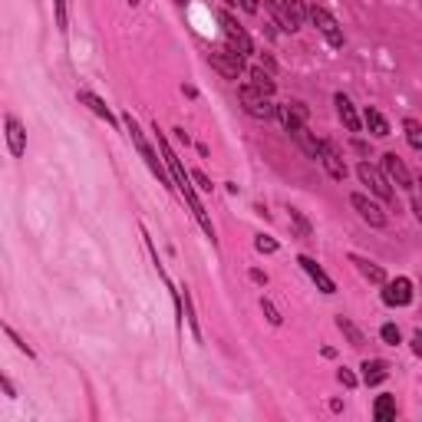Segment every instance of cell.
Returning a JSON list of instances; mask_svg holds the SVG:
<instances>
[{
	"instance_id": "obj_1",
	"label": "cell",
	"mask_w": 422,
	"mask_h": 422,
	"mask_svg": "<svg viewBox=\"0 0 422 422\" xmlns=\"http://www.w3.org/2000/svg\"><path fill=\"white\" fill-rule=\"evenodd\" d=\"M155 142H159V152H162V162H165V169H169V175H172V185L179 189V195L189 201V208H191V215H195V221L201 225V231L215 241V225H211V218L205 215V205L198 201V195H195V185H191V175L185 169H181V162H179V155L172 152V145H169V139H165L159 129H155Z\"/></svg>"
},
{
	"instance_id": "obj_2",
	"label": "cell",
	"mask_w": 422,
	"mask_h": 422,
	"mask_svg": "<svg viewBox=\"0 0 422 422\" xmlns=\"http://www.w3.org/2000/svg\"><path fill=\"white\" fill-rule=\"evenodd\" d=\"M126 129H129V135H132V145H135V149H139V155H142V159H145V165H149V172H152L155 179L162 181L165 189H175V185H172V175H169V169H165V162H162V159H159V155H155V149H152V145L145 142L142 129H139V122H135L132 116H126Z\"/></svg>"
},
{
	"instance_id": "obj_3",
	"label": "cell",
	"mask_w": 422,
	"mask_h": 422,
	"mask_svg": "<svg viewBox=\"0 0 422 422\" xmlns=\"http://www.w3.org/2000/svg\"><path fill=\"white\" fill-rule=\"evenodd\" d=\"M307 20H310V23H314L320 33H324V40H327L330 46H337V50H340V46L347 43V36H343V27L337 23V17H333L327 7H307Z\"/></svg>"
},
{
	"instance_id": "obj_4",
	"label": "cell",
	"mask_w": 422,
	"mask_h": 422,
	"mask_svg": "<svg viewBox=\"0 0 422 422\" xmlns=\"http://www.w3.org/2000/svg\"><path fill=\"white\" fill-rule=\"evenodd\" d=\"M208 63H211V70H218L225 80H238V76H244V56L234 50V46H218V50H211L208 53Z\"/></svg>"
},
{
	"instance_id": "obj_5",
	"label": "cell",
	"mask_w": 422,
	"mask_h": 422,
	"mask_svg": "<svg viewBox=\"0 0 422 422\" xmlns=\"http://www.w3.org/2000/svg\"><path fill=\"white\" fill-rule=\"evenodd\" d=\"M238 99H241L244 112H248L251 119H258V122H268V119H274V112H278V106L270 102V96H260V93L251 90L248 83L238 90Z\"/></svg>"
},
{
	"instance_id": "obj_6",
	"label": "cell",
	"mask_w": 422,
	"mask_h": 422,
	"mask_svg": "<svg viewBox=\"0 0 422 422\" xmlns=\"http://www.w3.org/2000/svg\"><path fill=\"white\" fill-rule=\"evenodd\" d=\"M218 23L225 27V36H228V46H234L241 56H251L254 53V43L251 36H248V30L234 20V14H228V10H218Z\"/></svg>"
},
{
	"instance_id": "obj_7",
	"label": "cell",
	"mask_w": 422,
	"mask_h": 422,
	"mask_svg": "<svg viewBox=\"0 0 422 422\" xmlns=\"http://www.w3.org/2000/svg\"><path fill=\"white\" fill-rule=\"evenodd\" d=\"M383 175H386L389 185H396V189H403V191H413V172L406 169V162L399 159L396 152H386L383 155Z\"/></svg>"
},
{
	"instance_id": "obj_8",
	"label": "cell",
	"mask_w": 422,
	"mask_h": 422,
	"mask_svg": "<svg viewBox=\"0 0 422 422\" xmlns=\"http://www.w3.org/2000/svg\"><path fill=\"white\" fill-rule=\"evenodd\" d=\"M357 175H359V181H363V185H366V189L373 191L376 198H383V201H393V185H389L386 175H383L379 169H373L369 162H359L357 165Z\"/></svg>"
},
{
	"instance_id": "obj_9",
	"label": "cell",
	"mask_w": 422,
	"mask_h": 422,
	"mask_svg": "<svg viewBox=\"0 0 422 422\" xmlns=\"http://www.w3.org/2000/svg\"><path fill=\"white\" fill-rule=\"evenodd\" d=\"M274 116L280 119V126L288 129V132H297L300 126H307V119H310V109H307L300 99H290V102H280Z\"/></svg>"
},
{
	"instance_id": "obj_10",
	"label": "cell",
	"mask_w": 422,
	"mask_h": 422,
	"mask_svg": "<svg viewBox=\"0 0 422 422\" xmlns=\"http://www.w3.org/2000/svg\"><path fill=\"white\" fill-rule=\"evenodd\" d=\"M383 288V304L386 307H409L413 304V280L409 278H396L379 284Z\"/></svg>"
},
{
	"instance_id": "obj_11",
	"label": "cell",
	"mask_w": 422,
	"mask_h": 422,
	"mask_svg": "<svg viewBox=\"0 0 422 422\" xmlns=\"http://www.w3.org/2000/svg\"><path fill=\"white\" fill-rule=\"evenodd\" d=\"M317 162L327 169V175H330L333 181H343L347 179V162H343V155H340V149L333 142H320V152H317Z\"/></svg>"
},
{
	"instance_id": "obj_12",
	"label": "cell",
	"mask_w": 422,
	"mask_h": 422,
	"mask_svg": "<svg viewBox=\"0 0 422 422\" xmlns=\"http://www.w3.org/2000/svg\"><path fill=\"white\" fill-rule=\"evenodd\" d=\"M350 205L357 208L359 218H363L369 228H386V221H389L386 211H383V208H379L373 198H366V195H359V191H353V195H350Z\"/></svg>"
},
{
	"instance_id": "obj_13",
	"label": "cell",
	"mask_w": 422,
	"mask_h": 422,
	"mask_svg": "<svg viewBox=\"0 0 422 422\" xmlns=\"http://www.w3.org/2000/svg\"><path fill=\"white\" fill-rule=\"evenodd\" d=\"M4 139H7V149L14 159H20V155L27 152V129H23V122L17 116L4 119Z\"/></svg>"
},
{
	"instance_id": "obj_14",
	"label": "cell",
	"mask_w": 422,
	"mask_h": 422,
	"mask_svg": "<svg viewBox=\"0 0 422 422\" xmlns=\"http://www.w3.org/2000/svg\"><path fill=\"white\" fill-rule=\"evenodd\" d=\"M297 264H300V268L307 270V278H310V280L317 284V290H324V294H337V284H333V278L327 274L324 268H320V264H317L314 258L300 254V258H297Z\"/></svg>"
},
{
	"instance_id": "obj_15",
	"label": "cell",
	"mask_w": 422,
	"mask_h": 422,
	"mask_svg": "<svg viewBox=\"0 0 422 422\" xmlns=\"http://www.w3.org/2000/svg\"><path fill=\"white\" fill-rule=\"evenodd\" d=\"M333 106H337V116H340V122L347 126V132H359V129H363L357 106H353V99L347 96V93H337V96H333Z\"/></svg>"
},
{
	"instance_id": "obj_16",
	"label": "cell",
	"mask_w": 422,
	"mask_h": 422,
	"mask_svg": "<svg viewBox=\"0 0 422 422\" xmlns=\"http://www.w3.org/2000/svg\"><path fill=\"white\" fill-rule=\"evenodd\" d=\"M359 369H363V383H366V386H379V383L389 376L386 359H363V366Z\"/></svg>"
},
{
	"instance_id": "obj_17",
	"label": "cell",
	"mask_w": 422,
	"mask_h": 422,
	"mask_svg": "<svg viewBox=\"0 0 422 422\" xmlns=\"http://www.w3.org/2000/svg\"><path fill=\"white\" fill-rule=\"evenodd\" d=\"M359 122L369 129V132L376 135V139H386L389 135V122H386V116L379 112V109H373V106H366L363 109V116H359Z\"/></svg>"
},
{
	"instance_id": "obj_18",
	"label": "cell",
	"mask_w": 422,
	"mask_h": 422,
	"mask_svg": "<svg viewBox=\"0 0 422 422\" xmlns=\"http://www.w3.org/2000/svg\"><path fill=\"white\" fill-rule=\"evenodd\" d=\"M80 102L83 106H90L93 112H96L99 119H106V126H119V119L112 116V109L106 106V102H102V99L96 96V93H90V90H80Z\"/></svg>"
},
{
	"instance_id": "obj_19",
	"label": "cell",
	"mask_w": 422,
	"mask_h": 422,
	"mask_svg": "<svg viewBox=\"0 0 422 422\" xmlns=\"http://www.w3.org/2000/svg\"><path fill=\"white\" fill-rule=\"evenodd\" d=\"M244 73H248V86H251V90H258L260 96H274L278 83L270 80V73H264L260 66H251V70H244Z\"/></svg>"
},
{
	"instance_id": "obj_20",
	"label": "cell",
	"mask_w": 422,
	"mask_h": 422,
	"mask_svg": "<svg viewBox=\"0 0 422 422\" xmlns=\"http://www.w3.org/2000/svg\"><path fill=\"white\" fill-rule=\"evenodd\" d=\"M350 260L357 264V270L369 280V284H386V270L379 268V264H373V260H366V258H359V254H353Z\"/></svg>"
},
{
	"instance_id": "obj_21",
	"label": "cell",
	"mask_w": 422,
	"mask_h": 422,
	"mask_svg": "<svg viewBox=\"0 0 422 422\" xmlns=\"http://www.w3.org/2000/svg\"><path fill=\"white\" fill-rule=\"evenodd\" d=\"M290 135H294V142L307 152V159H317V152H320V139H317V135L310 132V129H307V126H300L297 132H290Z\"/></svg>"
},
{
	"instance_id": "obj_22",
	"label": "cell",
	"mask_w": 422,
	"mask_h": 422,
	"mask_svg": "<svg viewBox=\"0 0 422 422\" xmlns=\"http://www.w3.org/2000/svg\"><path fill=\"white\" fill-rule=\"evenodd\" d=\"M373 419H376V422L396 419V396H389V393L376 396V403H373Z\"/></svg>"
},
{
	"instance_id": "obj_23",
	"label": "cell",
	"mask_w": 422,
	"mask_h": 422,
	"mask_svg": "<svg viewBox=\"0 0 422 422\" xmlns=\"http://www.w3.org/2000/svg\"><path fill=\"white\" fill-rule=\"evenodd\" d=\"M337 327H340V333L350 340V347H363L366 343V337H363V330H359L357 324H353L350 317H337Z\"/></svg>"
},
{
	"instance_id": "obj_24",
	"label": "cell",
	"mask_w": 422,
	"mask_h": 422,
	"mask_svg": "<svg viewBox=\"0 0 422 422\" xmlns=\"http://www.w3.org/2000/svg\"><path fill=\"white\" fill-rule=\"evenodd\" d=\"M403 132H406V142H409L416 152H419V149H422V126H419V119H413V116L406 119V122H403Z\"/></svg>"
},
{
	"instance_id": "obj_25",
	"label": "cell",
	"mask_w": 422,
	"mask_h": 422,
	"mask_svg": "<svg viewBox=\"0 0 422 422\" xmlns=\"http://www.w3.org/2000/svg\"><path fill=\"white\" fill-rule=\"evenodd\" d=\"M268 7L274 10V17H278V23H280V27L288 30V33H294V30H297V23L290 20V14L284 10V4H280V0H268Z\"/></svg>"
},
{
	"instance_id": "obj_26",
	"label": "cell",
	"mask_w": 422,
	"mask_h": 422,
	"mask_svg": "<svg viewBox=\"0 0 422 422\" xmlns=\"http://www.w3.org/2000/svg\"><path fill=\"white\" fill-rule=\"evenodd\" d=\"M284 4V10L290 14V20L297 23V30H300V23L307 20V7H304V0H280Z\"/></svg>"
},
{
	"instance_id": "obj_27",
	"label": "cell",
	"mask_w": 422,
	"mask_h": 422,
	"mask_svg": "<svg viewBox=\"0 0 422 422\" xmlns=\"http://www.w3.org/2000/svg\"><path fill=\"white\" fill-rule=\"evenodd\" d=\"M290 225L297 228V234H300V238H310V234H314V228H310V221H307V218L300 215L297 208H290Z\"/></svg>"
},
{
	"instance_id": "obj_28",
	"label": "cell",
	"mask_w": 422,
	"mask_h": 422,
	"mask_svg": "<svg viewBox=\"0 0 422 422\" xmlns=\"http://www.w3.org/2000/svg\"><path fill=\"white\" fill-rule=\"evenodd\" d=\"M0 330L7 333V337H10V343H14V347H17V350H20V353H27V357H30V359H33V350H30L27 343H23V337H20V333H17V330H14V327H7V324H0Z\"/></svg>"
},
{
	"instance_id": "obj_29",
	"label": "cell",
	"mask_w": 422,
	"mask_h": 422,
	"mask_svg": "<svg viewBox=\"0 0 422 422\" xmlns=\"http://www.w3.org/2000/svg\"><path fill=\"white\" fill-rule=\"evenodd\" d=\"M379 337H383V343H389V347L403 343V333H399V327H396V324H383V327H379Z\"/></svg>"
},
{
	"instance_id": "obj_30",
	"label": "cell",
	"mask_w": 422,
	"mask_h": 422,
	"mask_svg": "<svg viewBox=\"0 0 422 422\" xmlns=\"http://www.w3.org/2000/svg\"><path fill=\"white\" fill-rule=\"evenodd\" d=\"M254 248H258L260 254H278V241H274L270 234H258V238H254Z\"/></svg>"
},
{
	"instance_id": "obj_31",
	"label": "cell",
	"mask_w": 422,
	"mask_h": 422,
	"mask_svg": "<svg viewBox=\"0 0 422 422\" xmlns=\"http://www.w3.org/2000/svg\"><path fill=\"white\" fill-rule=\"evenodd\" d=\"M260 310H264V317H268V320H270V324H274V327H280V324H284V317L278 314V307L270 304L268 297H264V300H260Z\"/></svg>"
},
{
	"instance_id": "obj_32",
	"label": "cell",
	"mask_w": 422,
	"mask_h": 422,
	"mask_svg": "<svg viewBox=\"0 0 422 422\" xmlns=\"http://www.w3.org/2000/svg\"><path fill=\"white\" fill-rule=\"evenodd\" d=\"M189 175H191V181H195V185H198V189H201V191H211V189H215V185H211V179H208V175H205V172H189Z\"/></svg>"
},
{
	"instance_id": "obj_33",
	"label": "cell",
	"mask_w": 422,
	"mask_h": 422,
	"mask_svg": "<svg viewBox=\"0 0 422 422\" xmlns=\"http://www.w3.org/2000/svg\"><path fill=\"white\" fill-rule=\"evenodd\" d=\"M337 379H340V383H343L347 389H353V386H357V376H353V369H347V366H343L340 373H337Z\"/></svg>"
},
{
	"instance_id": "obj_34",
	"label": "cell",
	"mask_w": 422,
	"mask_h": 422,
	"mask_svg": "<svg viewBox=\"0 0 422 422\" xmlns=\"http://www.w3.org/2000/svg\"><path fill=\"white\" fill-rule=\"evenodd\" d=\"M56 7V23H60V30H66V0H53Z\"/></svg>"
},
{
	"instance_id": "obj_35",
	"label": "cell",
	"mask_w": 422,
	"mask_h": 422,
	"mask_svg": "<svg viewBox=\"0 0 422 422\" xmlns=\"http://www.w3.org/2000/svg\"><path fill=\"white\" fill-rule=\"evenodd\" d=\"M0 389H4V396H7V399H17V389H14V383H10L4 373H0Z\"/></svg>"
},
{
	"instance_id": "obj_36",
	"label": "cell",
	"mask_w": 422,
	"mask_h": 422,
	"mask_svg": "<svg viewBox=\"0 0 422 422\" xmlns=\"http://www.w3.org/2000/svg\"><path fill=\"white\" fill-rule=\"evenodd\" d=\"M248 278H251L254 284H258V288H264V284H268V274H264V270H258V268L248 270Z\"/></svg>"
},
{
	"instance_id": "obj_37",
	"label": "cell",
	"mask_w": 422,
	"mask_h": 422,
	"mask_svg": "<svg viewBox=\"0 0 422 422\" xmlns=\"http://www.w3.org/2000/svg\"><path fill=\"white\" fill-rule=\"evenodd\" d=\"M231 4H241L244 14H258V0H231Z\"/></svg>"
},
{
	"instance_id": "obj_38",
	"label": "cell",
	"mask_w": 422,
	"mask_h": 422,
	"mask_svg": "<svg viewBox=\"0 0 422 422\" xmlns=\"http://www.w3.org/2000/svg\"><path fill=\"white\" fill-rule=\"evenodd\" d=\"M413 353H422V333H416L413 337Z\"/></svg>"
},
{
	"instance_id": "obj_39",
	"label": "cell",
	"mask_w": 422,
	"mask_h": 422,
	"mask_svg": "<svg viewBox=\"0 0 422 422\" xmlns=\"http://www.w3.org/2000/svg\"><path fill=\"white\" fill-rule=\"evenodd\" d=\"M175 4H189V0H175Z\"/></svg>"
},
{
	"instance_id": "obj_40",
	"label": "cell",
	"mask_w": 422,
	"mask_h": 422,
	"mask_svg": "<svg viewBox=\"0 0 422 422\" xmlns=\"http://www.w3.org/2000/svg\"><path fill=\"white\" fill-rule=\"evenodd\" d=\"M129 4H132V7H135V4H139V0H129Z\"/></svg>"
}]
</instances>
